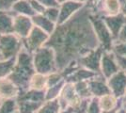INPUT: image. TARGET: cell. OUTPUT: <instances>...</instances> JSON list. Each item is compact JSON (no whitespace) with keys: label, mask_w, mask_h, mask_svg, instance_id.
<instances>
[{"label":"cell","mask_w":126,"mask_h":113,"mask_svg":"<svg viewBox=\"0 0 126 113\" xmlns=\"http://www.w3.org/2000/svg\"><path fill=\"white\" fill-rule=\"evenodd\" d=\"M96 8V2L90 0L67 22L57 25L55 31L45 46L51 47L56 54L58 71L86 56L98 47L100 43L90 22V14Z\"/></svg>","instance_id":"obj_1"},{"label":"cell","mask_w":126,"mask_h":113,"mask_svg":"<svg viewBox=\"0 0 126 113\" xmlns=\"http://www.w3.org/2000/svg\"><path fill=\"white\" fill-rule=\"evenodd\" d=\"M35 73L32 54L23 48L17 55L15 66L8 77L19 88L20 92H25L28 90L30 78Z\"/></svg>","instance_id":"obj_2"},{"label":"cell","mask_w":126,"mask_h":113,"mask_svg":"<svg viewBox=\"0 0 126 113\" xmlns=\"http://www.w3.org/2000/svg\"><path fill=\"white\" fill-rule=\"evenodd\" d=\"M33 65L36 73L49 75L58 71L56 54L51 47L43 46L32 54Z\"/></svg>","instance_id":"obj_3"},{"label":"cell","mask_w":126,"mask_h":113,"mask_svg":"<svg viewBox=\"0 0 126 113\" xmlns=\"http://www.w3.org/2000/svg\"><path fill=\"white\" fill-rule=\"evenodd\" d=\"M90 22L92 24L97 39L99 41L100 46L104 49V51H112L113 45L115 43L114 38L106 27L103 16H101L97 12L96 8L90 14Z\"/></svg>","instance_id":"obj_4"},{"label":"cell","mask_w":126,"mask_h":113,"mask_svg":"<svg viewBox=\"0 0 126 113\" xmlns=\"http://www.w3.org/2000/svg\"><path fill=\"white\" fill-rule=\"evenodd\" d=\"M58 100L62 111L69 110L72 113H75L83 99H81L76 93L73 83L65 82Z\"/></svg>","instance_id":"obj_5"},{"label":"cell","mask_w":126,"mask_h":113,"mask_svg":"<svg viewBox=\"0 0 126 113\" xmlns=\"http://www.w3.org/2000/svg\"><path fill=\"white\" fill-rule=\"evenodd\" d=\"M23 48V40L15 34L12 33L0 36V55L2 59L16 58Z\"/></svg>","instance_id":"obj_6"},{"label":"cell","mask_w":126,"mask_h":113,"mask_svg":"<svg viewBox=\"0 0 126 113\" xmlns=\"http://www.w3.org/2000/svg\"><path fill=\"white\" fill-rule=\"evenodd\" d=\"M49 38H50L49 34L34 26L28 36L23 40L24 48H26L28 52L33 54L38 49L45 46Z\"/></svg>","instance_id":"obj_7"},{"label":"cell","mask_w":126,"mask_h":113,"mask_svg":"<svg viewBox=\"0 0 126 113\" xmlns=\"http://www.w3.org/2000/svg\"><path fill=\"white\" fill-rule=\"evenodd\" d=\"M103 52H104V49L100 46L84 57L78 59L77 63L82 68L92 71L96 74H100V64Z\"/></svg>","instance_id":"obj_8"},{"label":"cell","mask_w":126,"mask_h":113,"mask_svg":"<svg viewBox=\"0 0 126 113\" xmlns=\"http://www.w3.org/2000/svg\"><path fill=\"white\" fill-rule=\"evenodd\" d=\"M120 71L116 57L112 51H104L101 59L100 74L105 79H108Z\"/></svg>","instance_id":"obj_9"},{"label":"cell","mask_w":126,"mask_h":113,"mask_svg":"<svg viewBox=\"0 0 126 113\" xmlns=\"http://www.w3.org/2000/svg\"><path fill=\"white\" fill-rule=\"evenodd\" d=\"M106 81L111 93L117 98L121 99L126 91V73L120 70Z\"/></svg>","instance_id":"obj_10"},{"label":"cell","mask_w":126,"mask_h":113,"mask_svg":"<svg viewBox=\"0 0 126 113\" xmlns=\"http://www.w3.org/2000/svg\"><path fill=\"white\" fill-rule=\"evenodd\" d=\"M34 27L32 18L24 15H14L13 18V34L24 40L30 33Z\"/></svg>","instance_id":"obj_11"},{"label":"cell","mask_w":126,"mask_h":113,"mask_svg":"<svg viewBox=\"0 0 126 113\" xmlns=\"http://www.w3.org/2000/svg\"><path fill=\"white\" fill-rule=\"evenodd\" d=\"M88 82L92 98H100L105 94L111 93L109 87L107 85V81L101 74L96 75Z\"/></svg>","instance_id":"obj_12"},{"label":"cell","mask_w":126,"mask_h":113,"mask_svg":"<svg viewBox=\"0 0 126 113\" xmlns=\"http://www.w3.org/2000/svg\"><path fill=\"white\" fill-rule=\"evenodd\" d=\"M96 10L101 16H114L121 12L119 0H99L96 2Z\"/></svg>","instance_id":"obj_13"},{"label":"cell","mask_w":126,"mask_h":113,"mask_svg":"<svg viewBox=\"0 0 126 113\" xmlns=\"http://www.w3.org/2000/svg\"><path fill=\"white\" fill-rule=\"evenodd\" d=\"M84 6L85 4L83 3L75 2L73 0H68L62 4H60L59 5V19H58V25L63 24L70 20Z\"/></svg>","instance_id":"obj_14"},{"label":"cell","mask_w":126,"mask_h":113,"mask_svg":"<svg viewBox=\"0 0 126 113\" xmlns=\"http://www.w3.org/2000/svg\"><path fill=\"white\" fill-rule=\"evenodd\" d=\"M103 18H104V21H105L107 28L110 31L111 35L114 38V41H116L118 36H119V34H120V32H121L122 27L125 25L126 17L121 12L118 15L105 16V17H103Z\"/></svg>","instance_id":"obj_15"},{"label":"cell","mask_w":126,"mask_h":113,"mask_svg":"<svg viewBox=\"0 0 126 113\" xmlns=\"http://www.w3.org/2000/svg\"><path fill=\"white\" fill-rule=\"evenodd\" d=\"M20 92L19 88L9 78L0 79V99H16Z\"/></svg>","instance_id":"obj_16"},{"label":"cell","mask_w":126,"mask_h":113,"mask_svg":"<svg viewBox=\"0 0 126 113\" xmlns=\"http://www.w3.org/2000/svg\"><path fill=\"white\" fill-rule=\"evenodd\" d=\"M13 18L11 11H0V36L13 33Z\"/></svg>","instance_id":"obj_17"},{"label":"cell","mask_w":126,"mask_h":113,"mask_svg":"<svg viewBox=\"0 0 126 113\" xmlns=\"http://www.w3.org/2000/svg\"><path fill=\"white\" fill-rule=\"evenodd\" d=\"M31 18L33 25L35 27L41 28L42 30H43L44 32H46L49 35H52L53 32L55 31L57 24L50 21L47 17H45L43 14H35Z\"/></svg>","instance_id":"obj_18"},{"label":"cell","mask_w":126,"mask_h":113,"mask_svg":"<svg viewBox=\"0 0 126 113\" xmlns=\"http://www.w3.org/2000/svg\"><path fill=\"white\" fill-rule=\"evenodd\" d=\"M99 106L101 108V110H112L118 108H121L122 101L121 99H119L116 96H114L112 93L105 94L104 96L98 98Z\"/></svg>","instance_id":"obj_19"},{"label":"cell","mask_w":126,"mask_h":113,"mask_svg":"<svg viewBox=\"0 0 126 113\" xmlns=\"http://www.w3.org/2000/svg\"><path fill=\"white\" fill-rule=\"evenodd\" d=\"M16 100L43 103L45 101V91H35V90L28 89L25 92H19Z\"/></svg>","instance_id":"obj_20"},{"label":"cell","mask_w":126,"mask_h":113,"mask_svg":"<svg viewBox=\"0 0 126 113\" xmlns=\"http://www.w3.org/2000/svg\"><path fill=\"white\" fill-rule=\"evenodd\" d=\"M11 11L14 15H24L28 17H33L36 14L29 3V0H18L13 5Z\"/></svg>","instance_id":"obj_21"},{"label":"cell","mask_w":126,"mask_h":113,"mask_svg":"<svg viewBox=\"0 0 126 113\" xmlns=\"http://www.w3.org/2000/svg\"><path fill=\"white\" fill-rule=\"evenodd\" d=\"M96 75H98V74H96L92 71L88 70V69L79 67L73 75H71L69 77H67L65 79V82L76 83V82H79V81H88L89 79H91V78H93Z\"/></svg>","instance_id":"obj_22"},{"label":"cell","mask_w":126,"mask_h":113,"mask_svg":"<svg viewBox=\"0 0 126 113\" xmlns=\"http://www.w3.org/2000/svg\"><path fill=\"white\" fill-rule=\"evenodd\" d=\"M35 91H45L47 89V75L35 73L29 81V88Z\"/></svg>","instance_id":"obj_23"},{"label":"cell","mask_w":126,"mask_h":113,"mask_svg":"<svg viewBox=\"0 0 126 113\" xmlns=\"http://www.w3.org/2000/svg\"><path fill=\"white\" fill-rule=\"evenodd\" d=\"M19 113H36L42 103L32 101H17Z\"/></svg>","instance_id":"obj_24"},{"label":"cell","mask_w":126,"mask_h":113,"mask_svg":"<svg viewBox=\"0 0 126 113\" xmlns=\"http://www.w3.org/2000/svg\"><path fill=\"white\" fill-rule=\"evenodd\" d=\"M60 111H62L58 99H56L44 101L36 113H59Z\"/></svg>","instance_id":"obj_25"},{"label":"cell","mask_w":126,"mask_h":113,"mask_svg":"<svg viewBox=\"0 0 126 113\" xmlns=\"http://www.w3.org/2000/svg\"><path fill=\"white\" fill-rule=\"evenodd\" d=\"M16 58L9 59H0V79L8 77L13 71L15 66Z\"/></svg>","instance_id":"obj_26"},{"label":"cell","mask_w":126,"mask_h":113,"mask_svg":"<svg viewBox=\"0 0 126 113\" xmlns=\"http://www.w3.org/2000/svg\"><path fill=\"white\" fill-rule=\"evenodd\" d=\"M88 81H79L76 83H73L74 89H75V92L81 99H91L92 98L90 91H89Z\"/></svg>","instance_id":"obj_27"},{"label":"cell","mask_w":126,"mask_h":113,"mask_svg":"<svg viewBox=\"0 0 126 113\" xmlns=\"http://www.w3.org/2000/svg\"><path fill=\"white\" fill-rule=\"evenodd\" d=\"M18 111L16 99H4L0 101V113H15Z\"/></svg>","instance_id":"obj_28"},{"label":"cell","mask_w":126,"mask_h":113,"mask_svg":"<svg viewBox=\"0 0 126 113\" xmlns=\"http://www.w3.org/2000/svg\"><path fill=\"white\" fill-rule=\"evenodd\" d=\"M64 85H65V81H62V82L58 83L57 85H55V86L47 88L45 90V101L58 99L60 92L62 91Z\"/></svg>","instance_id":"obj_29"},{"label":"cell","mask_w":126,"mask_h":113,"mask_svg":"<svg viewBox=\"0 0 126 113\" xmlns=\"http://www.w3.org/2000/svg\"><path fill=\"white\" fill-rule=\"evenodd\" d=\"M62 81H65V79H64L62 74L60 72L57 71V72H54L52 74H49V75H47V88L55 86Z\"/></svg>","instance_id":"obj_30"},{"label":"cell","mask_w":126,"mask_h":113,"mask_svg":"<svg viewBox=\"0 0 126 113\" xmlns=\"http://www.w3.org/2000/svg\"><path fill=\"white\" fill-rule=\"evenodd\" d=\"M43 15L47 17L50 21L58 25V19H59V7L58 8H47L43 12Z\"/></svg>","instance_id":"obj_31"},{"label":"cell","mask_w":126,"mask_h":113,"mask_svg":"<svg viewBox=\"0 0 126 113\" xmlns=\"http://www.w3.org/2000/svg\"><path fill=\"white\" fill-rule=\"evenodd\" d=\"M112 52L120 57H126V42L114 43Z\"/></svg>","instance_id":"obj_32"},{"label":"cell","mask_w":126,"mask_h":113,"mask_svg":"<svg viewBox=\"0 0 126 113\" xmlns=\"http://www.w3.org/2000/svg\"><path fill=\"white\" fill-rule=\"evenodd\" d=\"M101 108L99 106V102H98V98H91L89 101V107L87 109L86 113H101Z\"/></svg>","instance_id":"obj_33"},{"label":"cell","mask_w":126,"mask_h":113,"mask_svg":"<svg viewBox=\"0 0 126 113\" xmlns=\"http://www.w3.org/2000/svg\"><path fill=\"white\" fill-rule=\"evenodd\" d=\"M18 0H0V11H11L13 5Z\"/></svg>","instance_id":"obj_34"},{"label":"cell","mask_w":126,"mask_h":113,"mask_svg":"<svg viewBox=\"0 0 126 113\" xmlns=\"http://www.w3.org/2000/svg\"><path fill=\"white\" fill-rule=\"evenodd\" d=\"M29 3L36 14H43L46 8L43 5H42L38 0H29Z\"/></svg>","instance_id":"obj_35"},{"label":"cell","mask_w":126,"mask_h":113,"mask_svg":"<svg viewBox=\"0 0 126 113\" xmlns=\"http://www.w3.org/2000/svg\"><path fill=\"white\" fill-rule=\"evenodd\" d=\"M42 5H43L46 9L47 8H58L59 4L57 0H38Z\"/></svg>","instance_id":"obj_36"},{"label":"cell","mask_w":126,"mask_h":113,"mask_svg":"<svg viewBox=\"0 0 126 113\" xmlns=\"http://www.w3.org/2000/svg\"><path fill=\"white\" fill-rule=\"evenodd\" d=\"M115 57L120 70L126 73V57H120V56H117V55H115Z\"/></svg>","instance_id":"obj_37"},{"label":"cell","mask_w":126,"mask_h":113,"mask_svg":"<svg viewBox=\"0 0 126 113\" xmlns=\"http://www.w3.org/2000/svg\"><path fill=\"white\" fill-rule=\"evenodd\" d=\"M121 42H126V23L125 25L122 27L121 32L119 34V36L115 41V43H121Z\"/></svg>","instance_id":"obj_38"},{"label":"cell","mask_w":126,"mask_h":113,"mask_svg":"<svg viewBox=\"0 0 126 113\" xmlns=\"http://www.w3.org/2000/svg\"><path fill=\"white\" fill-rule=\"evenodd\" d=\"M120 108H115V109H112V110H103L101 113H118V111H119Z\"/></svg>","instance_id":"obj_39"},{"label":"cell","mask_w":126,"mask_h":113,"mask_svg":"<svg viewBox=\"0 0 126 113\" xmlns=\"http://www.w3.org/2000/svg\"><path fill=\"white\" fill-rule=\"evenodd\" d=\"M121 13L126 17V3L121 7Z\"/></svg>","instance_id":"obj_40"},{"label":"cell","mask_w":126,"mask_h":113,"mask_svg":"<svg viewBox=\"0 0 126 113\" xmlns=\"http://www.w3.org/2000/svg\"><path fill=\"white\" fill-rule=\"evenodd\" d=\"M73 1L79 2V3H83V4H87V3H88V2H89L90 0H73Z\"/></svg>","instance_id":"obj_41"},{"label":"cell","mask_w":126,"mask_h":113,"mask_svg":"<svg viewBox=\"0 0 126 113\" xmlns=\"http://www.w3.org/2000/svg\"><path fill=\"white\" fill-rule=\"evenodd\" d=\"M121 101H122V103H126V91H125V92H124L122 98H121Z\"/></svg>","instance_id":"obj_42"},{"label":"cell","mask_w":126,"mask_h":113,"mask_svg":"<svg viewBox=\"0 0 126 113\" xmlns=\"http://www.w3.org/2000/svg\"><path fill=\"white\" fill-rule=\"evenodd\" d=\"M118 113H126V111L122 108V106H121V108L119 109V111H118Z\"/></svg>","instance_id":"obj_43"},{"label":"cell","mask_w":126,"mask_h":113,"mask_svg":"<svg viewBox=\"0 0 126 113\" xmlns=\"http://www.w3.org/2000/svg\"><path fill=\"white\" fill-rule=\"evenodd\" d=\"M119 1H120V3H121V7H122V6H123L126 3V0H119Z\"/></svg>","instance_id":"obj_44"},{"label":"cell","mask_w":126,"mask_h":113,"mask_svg":"<svg viewBox=\"0 0 126 113\" xmlns=\"http://www.w3.org/2000/svg\"><path fill=\"white\" fill-rule=\"evenodd\" d=\"M58 2V4L60 5V4H62V3H64V2H66V1H68V0H57Z\"/></svg>","instance_id":"obj_45"},{"label":"cell","mask_w":126,"mask_h":113,"mask_svg":"<svg viewBox=\"0 0 126 113\" xmlns=\"http://www.w3.org/2000/svg\"><path fill=\"white\" fill-rule=\"evenodd\" d=\"M122 108L126 111V103H122Z\"/></svg>","instance_id":"obj_46"},{"label":"cell","mask_w":126,"mask_h":113,"mask_svg":"<svg viewBox=\"0 0 126 113\" xmlns=\"http://www.w3.org/2000/svg\"><path fill=\"white\" fill-rule=\"evenodd\" d=\"M94 1H95V2H97V1H99V0H94Z\"/></svg>","instance_id":"obj_47"},{"label":"cell","mask_w":126,"mask_h":113,"mask_svg":"<svg viewBox=\"0 0 126 113\" xmlns=\"http://www.w3.org/2000/svg\"><path fill=\"white\" fill-rule=\"evenodd\" d=\"M0 59H2V58H1V55H0Z\"/></svg>","instance_id":"obj_48"},{"label":"cell","mask_w":126,"mask_h":113,"mask_svg":"<svg viewBox=\"0 0 126 113\" xmlns=\"http://www.w3.org/2000/svg\"><path fill=\"white\" fill-rule=\"evenodd\" d=\"M15 113H19V112H18V111H16V112Z\"/></svg>","instance_id":"obj_49"},{"label":"cell","mask_w":126,"mask_h":113,"mask_svg":"<svg viewBox=\"0 0 126 113\" xmlns=\"http://www.w3.org/2000/svg\"><path fill=\"white\" fill-rule=\"evenodd\" d=\"M68 113H71V111H68Z\"/></svg>","instance_id":"obj_50"},{"label":"cell","mask_w":126,"mask_h":113,"mask_svg":"<svg viewBox=\"0 0 126 113\" xmlns=\"http://www.w3.org/2000/svg\"><path fill=\"white\" fill-rule=\"evenodd\" d=\"M0 101H1V99H0Z\"/></svg>","instance_id":"obj_51"},{"label":"cell","mask_w":126,"mask_h":113,"mask_svg":"<svg viewBox=\"0 0 126 113\" xmlns=\"http://www.w3.org/2000/svg\"><path fill=\"white\" fill-rule=\"evenodd\" d=\"M71 113H72V112H71Z\"/></svg>","instance_id":"obj_52"}]
</instances>
